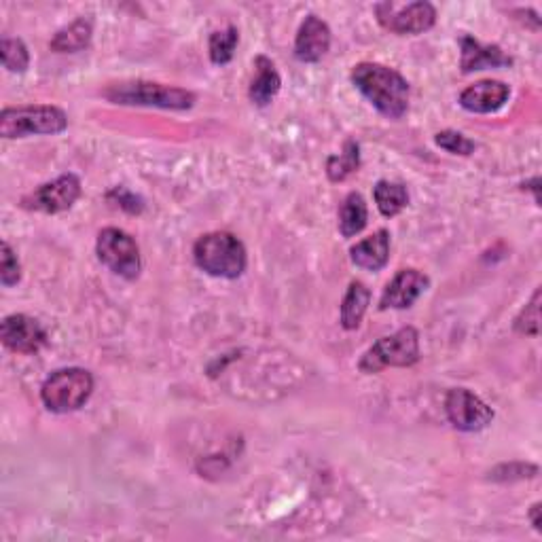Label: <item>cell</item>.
Returning a JSON list of instances; mask_svg holds the SVG:
<instances>
[{
    "label": "cell",
    "instance_id": "1",
    "mask_svg": "<svg viewBox=\"0 0 542 542\" xmlns=\"http://www.w3.org/2000/svg\"><path fill=\"white\" fill-rule=\"evenodd\" d=\"M352 83L388 119H401L407 113L409 83L394 68L375 62H363L354 66Z\"/></svg>",
    "mask_w": 542,
    "mask_h": 542
},
{
    "label": "cell",
    "instance_id": "2",
    "mask_svg": "<svg viewBox=\"0 0 542 542\" xmlns=\"http://www.w3.org/2000/svg\"><path fill=\"white\" fill-rule=\"evenodd\" d=\"M195 265L208 276L236 280L246 271V248L229 231L206 233L193 246Z\"/></svg>",
    "mask_w": 542,
    "mask_h": 542
},
{
    "label": "cell",
    "instance_id": "3",
    "mask_svg": "<svg viewBox=\"0 0 542 542\" xmlns=\"http://www.w3.org/2000/svg\"><path fill=\"white\" fill-rule=\"evenodd\" d=\"M104 98L125 106H155L168 111H189L195 104V94L183 87L161 85L151 81L115 83L104 92Z\"/></svg>",
    "mask_w": 542,
    "mask_h": 542
},
{
    "label": "cell",
    "instance_id": "4",
    "mask_svg": "<svg viewBox=\"0 0 542 542\" xmlns=\"http://www.w3.org/2000/svg\"><path fill=\"white\" fill-rule=\"evenodd\" d=\"M94 392V377L79 367L51 373L41 388L43 405L53 413L79 411Z\"/></svg>",
    "mask_w": 542,
    "mask_h": 542
},
{
    "label": "cell",
    "instance_id": "5",
    "mask_svg": "<svg viewBox=\"0 0 542 542\" xmlns=\"http://www.w3.org/2000/svg\"><path fill=\"white\" fill-rule=\"evenodd\" d=\"M68 117L58 106H15L0 113V136L24 138L32 134H62Z\"/></svg>",
    "mask_w": 542,
    "mask_h": 542
},
{
    "label": "cell",
    "instance_id": "6",
    "mask_svg": "<svg viewBox=\"0 0 542 542\" xmlns=\"http://www.w3.org/2000/svg\"><path fill=\"white\" fill-rule=\"evenodd\" d=\"M420 360V335L413 327H405L390 337H382L360 358L358 369L373 375L388 367H413Z\"/></svg>",
    "mask_w": 542,
    "mask_h": 542
},
{
    "label": "cell",
    "instance_id": "7",
    "mask_svg": "<svg viewBox=\"0 0 542 542\" xmlns=\"http://www.w3.org/2000/svg\"><path fill=\"white\" fill-rule=\"evenodd\" d=\"M98 259L113 271V274L125 278V280H136L140 274V248L136 240L117 227H106L100 231L98 242H96Z\"/></svg>",
    "mask_w": 542,
    "mask_h": 542
},
{
    "label": "cell",
    "instance_id": "8",
    "mask_svg": "<svg viewBox=\"0 0 542 542\" xmlns=\"http://www.w3.org/2000/svg\"><path fill=\"white\" fill-rule=\"evenodd\" d=\"M81 197V180L75 174H62L51 183L41 185L22 200L26 210L45 212V214H60L70 210Z\"/></svg>",
    "mask_w": 542,
    "mask_h": 542
},
{
    "label": "cell",
    "instance_id": "9",
    "mask_svg": "<svg viewBox=\"0 0 542 542\" xmlns=\"http://www.w3.org/2000/svg\"><path fill=\"white\" fill-rule=\"evenodd\" d=\"M445 413L454 428L462 432H479L494 420L492 407L485 405L477 394L466 388L449 390L445 399Z\"/></svg>",
    "mask_w": 542,
    "mask_h": 542
},
{
    "label": "cell",
    "instance_id": "10",
    "mask_svg": "<svg viewBox=\"0 0 542 542\" xmlns=\"http://www.w3.org/2000/svg\"><path fill=\"white\" fill-rule=\"evenodd\" d=\"M377 20L386 30L394 34H422L437 22V9L426 0L411 3L407 7H396L384 3L377 7Z\"/></svg>",
    "mask_w": 542,
    "mask_h": 542
},
{
    "label": "cell",
    "instance_id": "11",
    "mask_svg": "<svg viewBox=\"0 0 542 542\" xmlns=\"http://www.w3.org/2000/svg\"><path fill=\"white\" fill-rule=\"evenodd\" d=\"M0 339L11 352L36 354L47 343V331L36 318L11 314L0 324Z\"/></svg>",
    "mask_w": 542,
    "mask_h": 542
},
{
    "label": "cell",
    "instance_id": "12",
    "mask_svg": "<svg viewBox=\"0 0 542 542\" xmlns=\"http://www.w3.org/2000/svg\"><path fill=\"white\" fill-rule=\"evenodd\" d=\"M428 286L430 278L422 271L401 269L386 286L382 299H379V310H407L424 295Z\"/></svg>",
    "mask_w": 542,
    "mask_h": 542
},
{
    "label": "cell",
    "instance_id": "13",
    "mask_svg": "<svg viewBox=\"0 0 542 542\" xmlns=\"http://www.w3.org/2000/svg\"><path fill=\"white\" fill-rule=\"evenodd\" d=\"M331 49V28L318 15H307L295 41V56L299 62L316 64Z\"/></svg>",
    "mask_w": 542,
    "mask_h": 542
},
{
    "label": "cell",
    "instance_id": "14",
    "mask_svg": "<svg viewBox=\"0 0 542 542\" xmlns=\"http://www.w3.org/2000/svg\"><path fill=\"white\" fill-rule=\"evenodd\" d=\"M509 96H511V87L507 83L485 79V81L468 85L464 89V92L460 94V106L466 108L468 113L487 115V113H496L498 108L507 104Z\"/></svg>",
    "mask_w": 542,
    "mask_h": 542
},
{
    "label": "cell",
    "instance_id": "15",
    "mask_svg": "<svg viewBox=\"0 0 542 542\" xmlns=\"http://www.w3.org/2000/svg\"><path fill=\"white\" fill-rule=\"evenodd\" d=\"M460 49H462V60H460L462 72L502 68V66L513 64V60L498 45H483L477 39H473L471 34L462 36Z\"/></svg>",
    "mask_w": 542,
    "mask_h": 542
},
{
    "label": "cell",
    "instance_id": "16",
    "mask_svg": "<svg viewBox=\"0 0 542 542\" xmlns=\"http://www.w3.org/2000/svg\"><path fill=\"white\" fill-rule=\"evenodd\" d=\"M352 263L360 269L379 271L388 265L390 259V233L386 229L375 231L371 238L358 242L350 250Z\"/></svg>",
    "mask_w": 542,
    "mask_h": 542
},
{
    "label": "cell",
    "instance_id": "17",
    "mask_svg": "<svg viewBox=\"0 0 542 542\" xmlns=\"http://www.w3.org/2000/svg\"><path fill=\"white\" fill-rule=\"evenodd\" d=\"M255 68H257V75L250 83L248 96H250L252 104L267 106V104H271V100L278 96L280 87H282L280 72H278L276 64L271 62L269 58H265V56H259L255 60Z\"/></svg>",
    "mask_w": 542,
    "mask_h": 542
},
{
    "label": "cell",
    "instance_id": "18",
    "mask_svg": "<svg viewBox=\"0 0 542 542\" xmlns=\"http://www.w3.org/2000/svg\"><path fill=\"white\" fill-rule=\"evenodd\" d=\"M369 301H371L369 288L363 282H352L346 297L341 301V327L346 331L358 329L367 314Z\"/></svg>",
    "mask_w": 542,
    "mask_h": 542
},
{
    "label": "cell",
    "instance_id": "19",
    "mask_svg": "<svg viewBox=\"0 0 542 542\" xmlns=\"http://www.w3.org/2000/svg\"><path fill=\"white\" fill-rule=\"evenodd\" d=\"M369 221V210L365 197L360 193H350L339 208V231L343 238H354L363 231Z\"/></svg>",
    "mask_w": 542,
    "mask_h": 542
},
{
    "label": "cell",
    "instance_id": "20",
    "mask_svg": "<svg viewBox=\"0 0 542 542\" xmlns=\"http://www.w3.org/2000/svg\"><path fill=\"white\" fill-rule=\"evenodd\" d=\"M94 34V24L87 17H79L77 22L62 28L56 36L51 39V49L58 53H75L89 45Z\"/></svg>",
    "mask_w": 542,
    "mask_h": 542
},
{
    "label": "cell",
    "instance_id": "21",
    "mask_svg": "<svg viewBox=\"0 0 542 542\" xmlns=\"http://www.w3.org/2000/svg\"><path fill=\"white\" fill-rule=\"evenodd\" d=\"M373 197H375L379 212H382L386 219H392V216L401 214L409 204V193L405 185L390 183V180H379L373 189Z\"/></svg>",
    "mask_w": 542,
    "mask_h": 542
},
{
    "label": "cell",
    "instance_id": "22",
    "mask_svg": "<svg viewBox=\"0 0 542 542\" xmlns=\"http://www.w3.org/2000/svg\"><path fill=\"white\" fill-rule=\"evenodd\" d=\"M360 168V147L356 140H348L343 144V151L339 155L329 157L327 161V176L331 183H343Z\"/></svg>",
    "mask_w": 542,
    "mask_h": 542
},
{
    "label": "cell",
    "instance_id": "23",
    "mask_svg": "<svg viewBox=\"0 0 542 542\" xmlns=\"http://www.w3.org/2000/svg\"><path fill=\"white\" fill-rule=\"evenodd\" d=\"M238 43H240V32H238L236 26H229L225 30L212 32L210 34V43H208L212 64H216V66L229 64L233 60V56H236Z\"/></svg>",
    "mask_w": 542,
    "mask_h": 542
},
{
    "label": "cell",
    "instance_id": "24",
    "mask_svg": "<svg viewBox=\"0 0 542 542\" xmlns=\"http://www.w3.org/2000/svg\"><path fill=\"white\" fill-rule=\"evenodd\" d=\"M0 58H3V66L9 72H24L30 64V53L24 41L9 39V36L0 41Z\"/></svg>",
    "mask_w": 542,
    "mask_h": 542
},
{
    "label": "cell",
    "instance_id": "25",
    "mask_svg": "<svg viewBox=\"0 0 542 542\" xmlns=\"http://www.w3.org/2000/svg\"><path fill=\"white\" fill-rule=\"evenodd\" d=\"M515 331L528 337H538L540 333V288H536L532 301L523 307L521 314L515 318Z\"/></svg>",
    "mask_w": 542,
    "mask_h": 542
},
{
    "label": "cell",
    "instance_id": "26",
    "mask_svg": "<svg viewBox=\"0 0 542 542\" xmlns=\"http://www.w3.org/2000/svg\"><path fill=\"white\" fill-rule=\"evenodd\" d=\"M435 142L439 144L441 149L449 151V153H454V155H473L475 149H477V144L471 140V138H466L464 134L460 132H454V130H445V132H439L435 136Z\"/></svg>",
    "mask_w": 542,
    "mask_h": 542
},
{
    "label": "cell",
    "instance_id": "27",
    "mask_svg": "<svg viewBox=\"0 0 542 542\" xmlns=\"http://www.w3.org/2000/svg\"><path fill=\"white\" fill-rule=\"evenodd\" d=\"M22 280V265L13 252L9 242H3V255H0V282L3 286H15Z\"/></svg>",
    "mask_w": 542,
    "mask_h": 542
},
{
    "label": "cell",
    "instance_id": "28",
    "mask_svg": "<svg viewBox=\"0 0 542 542\" xmlns=\"http://www.w3.org/2000/svg\"><path fill=\"white\" fill-rule=\"evenodd\" d=\"M496 481H515V479H532L538 475V466L534 464H504L490 473Z\"/></svg>",
    "mask_w": 542,
    "mask_h": 542
},
{
    "label": "cell",
    "instance_id": "29",
    "mask_svg": "<svg viewBox=\"0 0 542 542\" xmlns=\"http://www.w3.org/2000/svg\"><path fill=\"white\" fill-rule=\"evenodd\" d=\"M111 195H117L119 206L125 208V210H130V212H140L142 210V204H140L138 197H134L132 193H128L125 189H115Z\"/></svg>",
    "mask_w": 542,
    "mask_h": 542
},
{
    "label": "cell",
    "instance_id": "30",
    "mask_svg": "<svg viewBox=\"0 0 542 542\" xmlns=\"http://www.w3.org/2000/svg\"><path fill=\"white\" fill-rule=\"evenodd\" d=\"M530 519H532V526H534V530H536V532H540V530H542V526H540V502H536L534 507L530 509Z\"/></svg>",
    "mask_w": 542,
    "mask_h": 542
}]
</instances>
